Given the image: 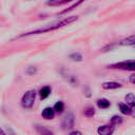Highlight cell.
<instances>
[{
  "mask_svg": "<svg viewBox=\"0 0 135 135\" xmlns=\"http://www.w3.org/2000/svg\"><path fill=\"white\" fill-rule=\"evenodd\" d=\"M70 59L73 60V61H76V62H80L82 61V55L79 53V52H74L72 54H70Z\"/></svg>",
  "mask_w": 135,
  "mask_h": 135,
  "instance_id": "cell-16",
  "label": "cell"
},
{
  "mask_svg": "<svg viewBox=\"0 0 135 135\" xmlns=\"http://www.w3.org/2000/svg\"><path fill=\"white\" fill-rule=\"evenodd\" d=\"M84 1H85V0H78V1H77V2H75V3L73 4V5H71V6L69 7V8H66V9H63L62 12H60V15H62V14H65V13H69V12L73 11V9H74L75 7H77L78 5H80L81 3H83Z\"/></svg>",
  "mask_w": 135,
  "mask_h": 135,
  "instance_id": "cell-19",
  "label": "cell"
},
{
  "mask_svg": "<svg viewBox=\"0 0 135 135\" xmlns=\"http://www.w3.org/2000/svg\"><path fill=\"white\" fill-rule=\"evenodd\" d=\"M114 131H115V127H113L111 124H103V126H99L97 128L98 135H113Z\"/></svg>",
  "mask_w": 135,
  "mask_h": 135,
  "instance_id": "cell-6",
  "label": "cell"
},
{
  "mask_svg": "<svg viewBox=\"0 0 135 135\" xmlns=\"http://www.w3.org/2000/svg\"><path fill=\"white\" fill-rule=\"evenodd\" d=\"M70 1H72V0H47L46 4L51 5V6H57V5H61V4L68 3Z\"/></svg>",
  "mask_w": 135,
  "mask_h": 135,
  "instance_id": "cell-15",
  "label": "cell"
},
{
  "mask_svg": "<svg viewBox=\"0 0 135 135\" xmlns=\"http://www.w3.org/2000/svg\"><path fill=\"white\" fill-rule=\"evenodd\" d=\"M0 135H7V133H6L2 128H0Z\"/></svg>",
  "mask_w": 135,
  "mask_h": 135,
  "instance_id": "cell-26",
  "label": "cell"
},
{
  "mask_svg": "<svg viewBox=\"0 0 135 135\" xmlns=\"http://www.w3.org/2000/svg\"><path fill=\"white\" fill-rule=\"evenodd\" d=\"M75 124V116L73 113H68L66 115H64V117L61 120V128L64 131H69L72 130L74 128Z\"/></svg>",
  "mask_w": 135,
  "mask_h": 135,
  "instance_id": "cell-4",
  "label": "cell"
},
{
  "mask_svg": "<svg viewBox=\"0 0 135 135\" xmlns=\"http://www.w3.org/2000/svg\"><path fill=\"white\" fill-rule=\"evenodd\" d=\"M83 114H84V116H86V117H89V118H90V117H93L94 114H95V110H94V108H92V107H88V108L84 109Z\"/></svg>",
  "mask_w": 135,
  "mask_h": 135,
  "instance_id": "cell-20",
  "label": "cell"
},
{
  "mask_svg": "<svg viewBox=\"0 0 135 135\" xmlns=\"http://www.w3.org/2000/svg\"><path fill=\"white\" fill-rule=\"evenodd\" d=\"M36 95L37 92L35 90H28L26 91L22 97H21V107L25 110H31L35 103V99H36Z\"/></svg>",
  "mask_w": 135,
  "mask_h": 135,
  "instance_id": "cell-2",
  "label": "cell"
},
{
  "mask_svg": "<svg viewBox=\"0 0 135 135\" xmlns=\"http://www.w3.org/2000/svg\"><path fill=\"white\" fill-rule=\"evenodd\" d=\"M118 107H119V110L122 114H124V115L131 114V107H129L127 103H119Z\"/></svg>",
  "mask_w": 135,
  "mask_h": 135,
  "instance_id": "cell-14",
  "label": "cell"
},
{
  "mask_svg": "<svg viewBox=\"0 0 135 135\" xmlns=\"http://www.w3.org/2000/svg\"><path fill=\"white\" fill-rule=\"evenodd\" d=\"M96 103H97V107H98L99 109H102V110L108 109V108L111 105V102H110L107 98H99V99H97Z\"/></svg>",
  "mask_w": 135,
  "mask_h": 135,
  "instance_id": "cell-12",
  "label": "cell"
},
{
  "mask_svg": "<svg viewBox=\"0 0 135 135\" xmlns=\"http://www.w3.org/2000/svg\"><path fill=\"white\" fill-rule=\"evenodd\" d=\"M60 75H61V77H62V78H63V79L69 83V84H71L72 86L76 88V86H78V85H79V80H78L77 76H75V75L71 74L70 72H66V71L61 70V71H60Z\"/></svg>",
  "mask_w": 135,
  "mask_h": 135,
  "instance_id": "cell-5",
  "label": "cell"
},
{
  "mask_svg": "<svg viewBox=\"0 0 135 135\" xmlns=\"http://www.w3.org/2000/svg\"><path fill=\"white\" fill-rule=\"evenodd\" d=\"M25 72H26L28 75H33V74H35V73L37 72V69H36L35 66H28V68L25 70Z\"/></svg>",
  "mask_w": 135,
  "mask_h": 135,
  "instance_id": "cell-21",
  "label": "cell"
},
{
  "mask_svg": "<svg viewBox=\"0 0 135 135\" xmlns=\"http://www.w3.org/2000/svg\"><path fill=\"white\" fill-rule=\"evenodd\" d=\"M121 122H122V118L120 116H118V115H114L110 120V124L113 126V127H116V126L120 124Z\"/></svg>",
  "mask_w": 135,
  "mask_h": 135,
  "instance_id": "cell-17",
  "label": "cell"
},
{
  "mask_svg": "<svg viewBox=\"0 0 135 135\" xmlns=\"http://www.w3.org/2000/svg\"><path fill=\"white\" fill-rule=\"evenodd\" d=\"M7 134H8V135H15V132H14L11 128H7Z\"/></svg>",
  "mask_w": 135,
  "mask_h": 135,
  "instance_id": "cell-24",
  "label": "cell"
},
{
  "mask_svg": "<svg viewBox=\"0 0 135 135\" xmlns=\"http://www.w3.org/2000/svg\"><path fill=\"white\" fill-rule=\"evenodd\" d=\"M41 116H42V118H44V119H46V120L53 119L54 116H55V111H54L53 108H51V107H46V108H44V109L42 110V112H41Z\"/></svg>",
  "mask_w": 135,
  "mask_h": 135,
  "instance_id": "cell-8",
  "label": "cell"
},
{
  "mask_svg": "<svg viewBox=\"0 0 135 135\" xmlns=\"http://www.w3.org/2000/svg\"><path fill=\"white\" fill-rule=\"evenodd\" d=\"M78 19L77 16H71V17H66L64 19H61L59 21H56L52 24H47L43 27H40V28H37V30H34V31H31V32H26V33H23L19 36H17L16 38H22V37H28V36H34V35H39V34H44V33H47V32H52V31H55L57 28H60V27H63L65 25H69L71 23H73L74 21H76Z\"/></svg>",
  "mask_w": 135,
  "mask_h": 135,
  "instance_id": "cell-1",
  "label": "cell"
},
{
  "mask_svg": "<svg viewBox=\"0 0 135 135\" xmlns=\"http://www.w3.org/2000/svg\"><path fill=\"white\" fill-rule=\"evenodd\" d=\"M68 135H82V133H81L80 131H78V130H73V131H71Z\"/></svg>",
  "mask_w": 135,
  "mask_h": 135,
  "instance_id": "cell-22",
  "label": "cell"
},
{
  "mask_svg": "<svg viewBox=\"0 0 135 135\" xmlns=\"http://www.w3.org/2000/svg\"><path fill=\"white\" fill-rule=\"evenodd\" d=\"M118 45H128V46H133L135 47V34L132 36H129L126 39H122L118 42Z\"/></svg>",
  "mask_w": 135,
  "mask_h": 135,
  "instance_id": "cell-9",
  "label": "cell"
},
{
  "mask_svg": "<svg viewBox=\"0 0 135 135\" xmlns=\"http://www.w3.org/2000/svg\"><path fill=\"white\" fill-rule=\"evenodd\" d=\"M35 130L36 132L39 134V135H54L53 131L50 130L47 127H44V126H41V124H35Z\"/></svg>",
  "mask_w": 135,
  "mask_h": 135,
  "instance_id": "cell-7",
  "label": "cell"
},
{
  "mask_svg": "<svg viewBox=\"0 0 135 135\" xmlns=\"http://www.w3.org/2000/svg\"><path fill=\"white\" fill-rule=\"evenodd\" d=\"M131 114L135 117V104H134L133 107H131Z\"/></svg>",
  "mask_w": 135,
  "mask_h": 135,
  "instance_id": "cell-25",
  "label": "cell"
},
{
  "mask_svg": "<svg viewBox=\"0 0 135 135\" xmlns=\"http://www.w3.org/2000/svg\"><path fill=\"white\" fill-rule=\"evenodd\" d=\"M124 99H126V103H127L129 107H133V105L135 104V95H134L133 93L127 94L126 97H124Z\"/></svg>",
  "mask_w": 135,
  "mask_h": 135,
  "instance_id": "cell-13",
  "label": "cell"
},
{
  "mask_svg": "<svg viewBox=\"0 0 135 135\" xmlns=\"http://www.w3.org/2000/svg\"><path fill=\"white\" fill-rule=\"evenodd\" d=\"M53 109H54V111L57 112V113H62L63 110H64V103H63L62 101H57V102L54 104Z\"/></svg>",
  "mask_w": 135,
  "mask_h": 135,
  "instance_id": "cell-18",
  "label": "cell"
},
{
  "mask_svg": "<svg viewBox=\"0 0 135 135\" xmlns=\"http://www.w3.org/2000/svg\"><path fill=\"white\" fill-rule=\"evenodd\" d=\"M129 81H130V83L135 84V73L132 74V75H130V77H129Z\"/></svg>",
  "mask_w": 135,
  "mask_h": 135,
  "instance_id": "cell-23",
  "label": "cell"
},
{
  "mask_svg": "<svg viewBox=\"0 0 135 135\" xmlns=\"http://www.w3.org/2000/svg\"><path fill=\"white\" fill-rule=\"evenodd\" d=\"M118 88H121V83L117 81H107L102 83V89L104 90H115Z\"/></svg>",
  "mask_w": 135,
  "mask_h": 135,
  "instance_id": "cell-10",
  "label": "cell"
},
{
  "mask_svg": "<svg viewBox=\"0 0 135 135\" xmlns=\"http://www.w3.org/2000/svg\"><path fill=\"white\" fill-rule=\"evenodd\" d=\"M109 68L126 70V71H135V60H124L121 62H116L109 65Z\"/></svg>",
  "mask_w": 135,
  "mask_h": 135,
  "instance_id": "cell-3",
  "label": "cell"
},
{
  "mask_svg": "<svg viewBox=\"0 0 135 135\" xmlns=\"http://www.w3.org/2000/svg\"><path fill=\"white\" fill-rule=\"evenodd\" d=\"M51 92H52L51 86H49V85L43 86V88H41L40 91H39V96H40L41 99H45V98H47V97L51 95Z\"/></svg>",
  "mask_w": 135,
  "mask_h": 135,
  "instance_id": "cell-11",
  "label": "cell"
}]
</instances>
